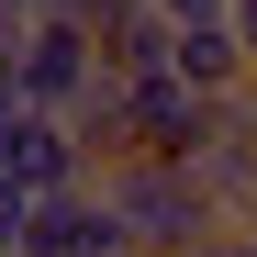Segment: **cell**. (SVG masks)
Here are the masks:
<instances>
[{"instance_id": "obj_1", "label": "cell", "mask_w": 257, "mask_h": 257, "mask_svg": "<svg viewBox=\"0 0 257 257\" xmlns=\"http://www.w3.org/2000/svg\"><path fill=\"white\" fill-rule=\"evenodd\" d=\"M112 212L123 235H135V257H201L212 235H224V201H212L179 157H112Z\"/></svg>"}, {"instance_id": "obj_2", "label": "cell", "mask_w": 257, "mask_h": 257, "mask_svg": "<svg viewBox=\"0 0 257 257\" xmlns=\"http://www.w3.org/2000/svg\"><path fill=\"white\" fill-rule=\"evenodd\" d=\"M23 257H135V235H123V212L112 190H45L34 201V224H23Z\"/></svg>"}, {"instance_id": "obj_3", "label": "cell", "mask_w": 257, "mask_h": 257, "mask_svg": "<svg viewBox=\"0 0 257 257\" xmlns=\"http://www.w3.org/2000/svg\"><path fill=\"white\" fill-rule=\"evenodd\" d=\"M224 112H235V123H246V135H257V67H246V78H235V101H224Z\"/></svg>"}, {"instance_id": "obj_4", "label": "cell", "mask_w": 257, "mask_h": 257, "mask_svg": "<svg viewBox=\"0 0 257 257\" xmlns=\"http://www.w3.org/2000/svg\"><path fill=\"white\" fill-rule=\"evenodd\" d=\"M246 224H257V212H246Z\"/></svg>"}]
</instances>
